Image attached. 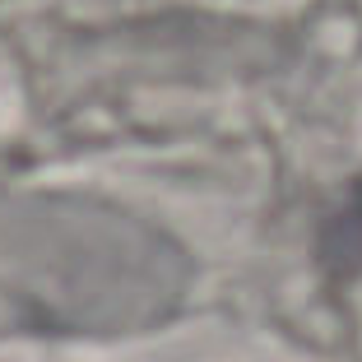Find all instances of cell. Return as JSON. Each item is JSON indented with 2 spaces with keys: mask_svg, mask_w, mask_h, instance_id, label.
<instances>
[{
  "mask_svg": "<svg viewBox=\"0 0 362 362\" xmlns=\"http://www.w3.org/2000/svg\"><path fill=\"white\" fill-rule=\"evenodd\" d=\"M325 260L334 269H362V181L325 223Z\"/></svg>",
  "mask_w": 362,
  "mask_h": 362,
  "instance_id": "1",
  "label": "cell"
}]
</instances>
